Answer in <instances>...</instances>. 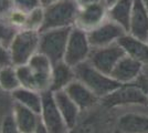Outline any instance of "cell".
<instances>
[{
  "instance_id": "83f0119b",
  "label": "cell",
  "mask_w": 148,
  "mask_h": 133,
  "mask_svg": "<svg viewBox=\"0 0 148 133\" xmlns=\"http://www.w3.org/2000/svg\"><path fill=\"white\" fill-rule=\"evenodd\" d=\"M0 133H21L13 118L12 111L5 115L2 123H1V127H0Z\"/></svg>"
},
{
  "instance_id": "44dd1931",
  "label": "cell",
  "mask_w": 148,
  "mask_h": 133,
  "mask_svg": "<svg viewBox=\"0 0 148 133\" xmlns=\"http://www.w3.org/2000/svg\"><path fill=\"white\" fill-rule=\"evenodd\" d=\"M133 6L134 0H117L114 5L108 8L107 17L108 19L124 28L126 32H128Z\"/></svg>"
},
{
  "instance_id": "8fae6325",
  "label": "cell",
  "mask_w": 148,
  "mask_h": 133,
  "mask_svg": "<svg viewBox=\"0 0 148 133\" xmlns=\"http://www.w3.org/2000/svg\"><path fill=\"white\" fill-rule=\"evenodd\" d=\"M125 54L124 49L117 42L102 48H93L87 61L103 73L111 76L118 61Z\"/></svg>"
},
{
  "instance_id": "484cf974",
  "label": "cell",
  "mask_w": 148,
  "mask_h": 133,
  "mask_svg": "<svg viewBox=\"0 0 148 133\" xmlns=\"http://www.w3.org/2000/svg\"><path fill=\"white\" fill-rule=\"evenodd\" d=\"M7 20L11 23V25L17 28L18 30H22L25 29V25H27V19H28V12L20 9L18 7L13 6L8 12L5 14Z\"/></svg>"
},
{
  "instance_id": "d6986e66",
  "label": "cell",
  "mask_w": 148,
  "mask_h": 133,
  "mask_svg": "<svg viewBox=\"0 0 148 133\" xmlns=\"http://www.w3.org/2000/svg\"><path fill=\"white\" fill-rule=\"evenodd\" d=\"M118 43L127 56L142 62L144 65L148 64V41L135 38L130 33H125L118 40Z\"/></svg>"
},
{
  "instance_id": "d590c367",
  "label": "cell",
  "mask_w": 148,
  "mask_h": 133,
  "mask_svg": "<svg viewBox=\"0 0 148 133\" xmlns=\"http://www.w3.org/2000/svg\"><path fill=\"white\" fill-rule=\"evenodd\" d=\"M116 1H117V0H104L105 5L108 7V8H110V7H111L112 5H114V3L116 2Z\"/></svg>"
},
{
  "instance_id": "836d02e7",
  "label": "cell",
  "mask_w": 148,
  "mask_h": 133,
  "mask_svg": "<svg viewBox=\"0 0 148 133\" xmlns=\"http://www.w3.org/2000/svg\"><path fill=\"white\" fill-rule=\"evenodd\" d=\"M59 0H40V2H41V6L45 8V7L50 6V5H53V3H56L58 2Z\"/></svg>"
},
{
  "instance_id": "4fadbf2b",
  "label": "cell",
  "mask_w": 148,
  "mask_h": 133,
  "mask_svg": "<svg viewBox=\"0 0 148 133\" xmlns=\"http://www.w3.org/2000/svg\"><path fill=\"white\" fill-rule=\"evenodd\" d=\"M107 12H108V7L105 5V2L82 7L79 10L74 27L80 28L86 32L91 31L108 18Z\"/></svg>"
},
{
  "instance_id": "ffe728a7",
  "label": "cell",
  "mask_w": 148,
  "mask_h": 133,
  "mask_svg": "<svg viewBox=\"0 0 148 133\" xmlns=\"http://www.w3.org/2000/svg\"><path fill=\"white\" fill-rule=\"evenodd\" d=\"M76 79L75 70L72 65L68 64L64 60L53 63L52 67V79H51V91H64L71 83Z\"/></svg>"
},
{
  "instance_id": "7402d4cb",
  "label": "cell",
  "mask_w": 148,
  "mask_h": 133,
  "mask_svg": "<svg viewBox=\"0 0 148 133\" xmlns=\"http://www.w3.org/2000/svg\"><path fill=\"white\" fill-rule=\"evenodd\" d=\"M10 95L14 103L40 113L41 107H42V93L41 92L32 90V89L20 87L16 91H13Z\"/></svg>"
},
{
  "instance_id": "4316f807",
  "label": "cell",
  "mask_w": 148,
  "mask_h": 133,
  "mask_svg": "<svg viewBox=\"0 0 148 133\" xmlns=\"http://www.w3.org/2000/svg\"><path fill=\"white\" fill-rule=\"evenodd\" d=\"M12 107L13 101L11 99V95L0 90V127L5 115L12 111Z\"/></svg>"
},
{
  "instance_id": "52a82bcc",
  "label": "cell",
  "mask_w": 148,
  "mask_h": 133,
  "mask_svg": "<svg viewBox=\"0 0 148 133\" xmlns=\"http://www.w3.org/2000/svg\"><path fill=\"white\" fill-rule=\"evenodd\" d=\"M39 47L40 32L28 29L20 30L9 47L12 64L16 67L27 64L39 52Z\"/></svg>"
},
{
  "instance_id": "d6a6232c",
  "label": "cell",
  "mask_w": 148,
  "mask_h": 133,
  "mask_svg": "<svg viewBox=\"0 0 148 133\" xmlns=\"http://www.w3.org/2000/svg\"><path fill=\"white\" fill-rule=\"evenodd\" d=\"M76 3L79 5L80 8L82 7H87V6H92V5H96V3H101V2H104V0H75Z\"/></svg>"
},
{
  "instance_id": "4dcf8cb0",
  "label": "cell",
  "mask_w": 148,
  "mask_h": 133,
  "mask_svg": "<svg viewBox=\"0 0 148 133\" xmlns=\"http://www.w3.org/2000/svg\"><path fill=\"white\" fill-rule=\"evenodd\" d=\"M13 7L12 0H0V17L5 16Z\"/></svg>"
},
{
  "instance_id": "5b68a950",
  "label": "cell",
  "mask_w": 148,
  "mask_h": 133,
  "mask_svg": "<svg viewBox=\"0 0 148 133\" xmlns=\"http://www.w3.org/2000/svg\"><path fill=\"white\" fill-rule=\"evenodd\" d=\"M69 133H117L112 113L102 104L91 111L83 112L76 125L70 129Z\"/></svg>"
},
{
  "instance_id": "1f68e13d",
  "label": "cell",
  "mask_w": 148,
  "mask_h": 133,
  "mask_svg": "<svg viewBox=\"0 0 148 133\" xmlns=\"http://www.w3.org/2000/svg\"><path fill=\"white\" fill-rule=\"evenodd\" d=\"M134 83H136V84L145 92V94H146V96H147V99H148V78H146L144 74H142Z\"/></svg>"
},
{
  "instance_id": "5bb4252c",
  "label": "cell",
  "mask_w": 148,
  "mask_h": 133,
  "mask_svg": "<svg viewBox=\"0 0 148 133\" xmlns=\"http://www.w3.org/2000/svg\"><path fill=\"white\" fill-rule=\"evenodd\" d=\"M64 91L79 107L82 113L91 111L101 104V99L99 96L77 79H75Z\"/></svg>"
},
{
  "instance_id": "ac0fdd59",
  "label": "cell",
  "mask_w": 148,
  "mask_h": 133,
  "mask_svg": "<svg viewBox=\"0 0 148 133\" xmlns=\"http://www.w3.org/2000/svg\"><path fill=\"white\" fill-rule=\"evenodd\" d=\"M12 114L21 133H34L41 123L40 113L13 102Z\"/></svg>"
},
{
  "instance_id": "9c48e42d",
  "label": "cell",
  "mask_w": 148,
  "mask_h": 133,
  "mask_svg": "<svg viewBox=\"0 0 148 133\" xmlns=\"http://www.w3.org/2000/svg\"><path fill=\"white\" fill-rule=\"evenodd\" d=\"M92 49L87 32L80 28L73 27L70 32L64 61L75 68L79 64L86 62L92 52Z\"/></svg>"
},
{
  "instance_id": "74e56055",
  "label": "cell",
  "mask_w": 148,
  "mask_h": 133,
  "mask_svg": "<svg viewBox=\"0 0 148 133\" xmlns=\"http://www.w3.org/2000/svg\"><path fill=\"white\" fill-rule=\"evenodd\" d=\"M143 2H144V5H145V7L147 8V10H148V0H142Z\"/></svg>"
},
{
  "instance_id": "7c38bea8",
  "label": "cell",
  "mask_w": 148,
  "mask_h": 133,
  "mask_svg": "<svg viewBox=\"0 0 148 133\" xmlns=\"http://www.w3.org/2000/svg\"><path fill=\"white\" fill-rule=\"evenodd\" d=\"M125 33L127 32L124 28L107 18L99 27L87 32V36L92 48H102L113 43H117L118 40Z\"/></svg>"
},
{
  "instance_id": "f546056e",
  "label": "cell",
  "mask_w": 148,
  "mask_h": 133,
  "mask_svg": "<svg viewBox=\"0 0 148 133\" xmlns=\"http://www.w3.org/2000/svg\"><path fill=\"white\" fill-rule=\"evenodd\" d=\"M10 64H12V61H11L9 47L0 42V68L10 65Z\"/></svg>"
},
{
  "instance_id": "8992f818",
  "label": "cell",
  "mask_w": 148,
  "mask_h": 133,
  "mask_svg": "<svg viewBox=\"0 0 148 133\" xmlns=\"http://www.w3.org/2000/svg\"><path fill=\"white\" fill-rule=\"evenodd\" d=\"M101 104L108 110L130 107H148L145 92L136 83L119 85L115 91L101 100Z\"/></svg>"
},
{
  "instance_id": "e575fe53",
  "label": "cell",
  "mask_w": 148,
  "mask_h": 133,
  "mask_svg": "<svg viewBox=\"0 0 148 133\" xmlns=\"http://www.w3.org/2000/svg\"><path fill=\"white\" fill-rule=\"evenodd\" d=\"M34 133H49V131L44 127V125L42 124V123H40V125L38 127V129L36 130V132Z\"/></svg>"
},
{
  "instance_id": "6da1fadb",
  "label": "cell",
  "mask_w": 148,
  "mask_h": 133,
  "mask_svg": "<svg viewBox=\"0 0 148 133\" xmlns=\"http://www.w3.org/2000/svg\"><path fill=\"white\" fill-rule=\"evenodd\" d=\"M52 67L48 57L38 52L27 64L17 67L21 87L32 89L41 93L51 91Z\"/></svg>"
},
{
  "instance_id": "2e32d148",
  "label": "cell",
  "mask_w": 148,
  "mask_h": 133,
  "mask_svg": "<svg viewBox=\"0 0 148 133\" xmlns=\"http://www.w3.org/2000/svg\"><path fill=\"white\" fill-rule=\"evenodd\" d=\"M127 33L135 38L148 41V10L142 0H134Z\"/></svg>"
},
{
  "instance_id": "f1b7e54d",
  "label": "cell",
  "mask_w": 148,
  "mask_h": 133,
  "mask_svg": "<svg viewBox=\"0 0 148 133\" xmlns=\"http://www.w3.org/2000/svg\"><path fill=\"white\" fill-rule=\"evenodd\" d=\"M12 1H13V6L18 7V8L25 10L27 12H29L31 10L36 9L38 7H42L40 0H12Z\"/></svg>"
},
{
  "instance_id": "603a6c76",
  "label": "cell",
  "mask_w": 148,
  "mask_h": 133,
  "mask_svg": "<svg viewBox=\"0 0 148 133\" xmlns=\"http://www.w3.org/2000/svg\"><path fill=\"white\" fill-rule=\"evenodd\" d=\"M21 87L17 67L10 64L0 68V90L11 94L13 91Z\"/></svg>"
},
{
  "instance_id": "7a4b0ae2",
  "label": "cell",
  "mask_w": 148,
  "mask_h": 133,
  "mask_svg": "<svg viewBox=\"0 0 148 133\" xmlns=\"http://www.w3.org/2000/svg\"><path fill=\"white\" fill-rule=\"evenodd\" d=\"M74 70L76 79L85 84L90 90H92L101 100L115 91L119 85H122L111 76L105 74L93 67L88 61L79 64L74 68Z\"/></svg>"
},
{
  "instance_id": "277c9868",
  "label": "cell",
  "mask_w": 148,
  "mask_h": 133,
  "mask_svg": "<svg viewBox=\"0 0 148 133\" xmlns=\"http://www.w3.org/2000/svg\"><path fill=\"white\" fill-rule=\"evenodd\" d=\"M80 7L75 0H59L44 8V25L41 31L49 29L73 28Z\"/></svg>"
},
{
  "instance_id": "d4e9b609",
  "label": "cell",
  "mask_w": 148,
  "mask_h": 133,
  "mask_svg": "<svg viewBox=\"0 0 148 133\" xmlns=\"http://www.w3.org/2000/svg\"><path fill=\"white\" fill-rule=\"evenodd\" d=\"M20 31L17 28H14L5 16L0 17V42L7 47H10L17 33Z\"/></svg>"
},
{
  "instance_id": "8d00e7d4",
  "label": "cell",
  "mask_w": 148,
  "mask_h": 133,
  "mask_svg": "<svg viewBox=\"0 0 148 133\" xmlns=\"http://www.w3.org/2000/svg\"><path fill=\"white\" fill-rule=\"evenodd\" d=\"M143 74L148 78V64H145L144 65V69H143Z\"/></svg>"
},
{
  "instance_id": "cb8c5ba5",
  "label": "cell",
  "mask_w": 148,
  "mask_h": 133,
  "mask_svg": "<svg viewBox=\"0 0 148 133\" xmlns=\"http://www.w3.org/2000/svg\"><path fill=\"white\" fill-rule=\"evenodd\" d=\"M44 25V8L38 7L28 12L25 29L33 31H41Z\"/></svg>"
},
{
  "instance_id": "3957f363",
  "label": "cell",
  "mask_w": 148,
  "mask_h": 133,
  "mask_svg": "<svg viewBox=\"0 0 148 133\" xmlns=\"http://www.w3.org/2000/svg\"><path fill=\"white\" fill-rule=\"evenodd\" d=\"M117 133H148V107L110 110Z\"/></svg>"
},
{
  "instance_id": "9a60e30c",
  "label": "cell",
  "mask_w": 148,
  "mask_h": 133,
  "mask_svg": "<svg viewBox=\"0 0 148 133\" xmlns=\"http://www.w3.org/2000/svg\"><path fill=\"white\" fill-rule=\"evenodd\" d=\"M144 64L125 54L116 64L111 76L121 84L134 83L143 74Z\"/></svg>"
},
{
  "instance_id": "30bf717a",
  "label": "cell",
  "mask_w": 148,
  "mask_h": 133,
  "mask_svg": "<svg viewBox=\"0 0 148 133\" xmlns=\"http://www.w3.org/2000/svg\"><path fill=\"white\" fill-rule=\"evenodd\" d=\"M41 123L49 133H69L70 129L58 108L52 91L42 93V107L40 111Z\"/></svg>"
},
{
  "instance_id": "e0dca14e",
  "label": "cell",
  "mask_w": 148,
  "mask_h": 133,
  "mask_svg": "<svg viewBox=\"0 0 148 133\" xmlns=\"http://www.w3.org/2000/svg\"><path fill=\"white\" fill-rule=\"evenodd\" d=\"M53 95H54L56 105L60 110L66 125L69 127V129H72L76 125V123L80 120L82 111L65 91H56V92H53Z\"/></svg>"
},
{
  "instance_id": "ba28073f",
  "label": "cell",
  "mask_w": 148,
  "mask_h": 133,
  "mask_svg": "<svg viewBox=\"0 0 148 133\" xmlns=\"http://www.w3.org/2000/svg\"><path fill=\"white\" fill-rule=\"evenodd\" d=\"M71 29L72 28H63L40 31L39 52L49 58L52 63L63 61Z\"/></svg>"
}]
</instances>
